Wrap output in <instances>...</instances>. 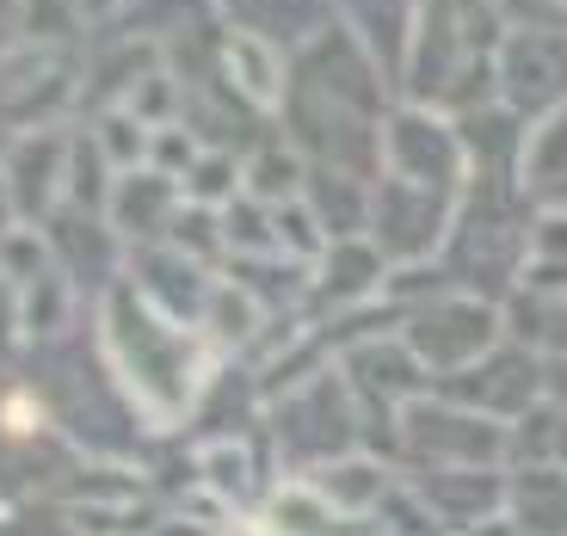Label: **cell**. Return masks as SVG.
Segmentation results:
<instances>
[]
</instances>
